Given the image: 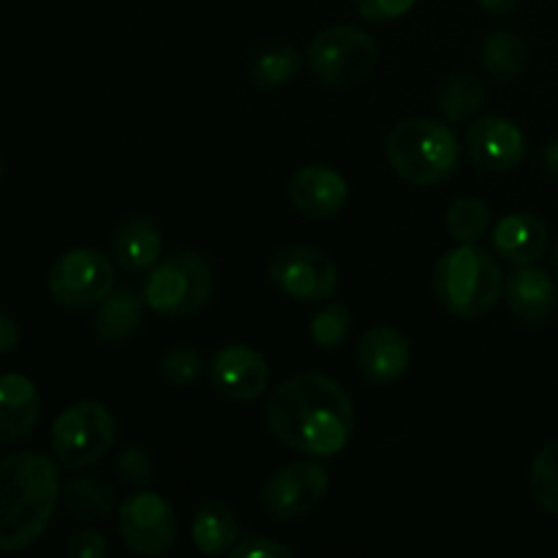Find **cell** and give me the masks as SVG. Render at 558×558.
<instances>
[{
    "label": "cell",
    "instance_id": "cell-1",
    "mask_svg": "<svg viewBox=\"0 0 558 558\" xmlns=\"http://www.w3.org/2000/svg\"><path fill=\"white\" fill-rule=\"evenodd\" d=\"M267 430L294 452L311 458H332L352 441L354 407L349 392L332 376H289L265 403Z\"/></svg>",
    "mask_w": 558,
    "mask_h": 558
},
{
    "label": "cell",
    "instance_id": "cell-2",
    "mask_svg": "<svg viewBox=\"0 0 558 558\" xmlns=\"http://www.w3.org/2000/svg\"><path fill=\"white\" fill-rule=\"evenodd\" d=\"M60 463L47 452L20 450L0 458V550L20 554L36 545L60 501Z\"/></svg>",
    "mask_w": 558,
    "mask_h": 558
},
{
    "label": "cell",
    "instance_id": "cell-3",
    "mask_svg": "<svg viewBox=\"0 0 558 558\" xmlns=\"http://www.w3.org/2000/svg\"><path fill=\"white\" fill-rule=\"evenodd\" d=\"M434 294L450 316L477 322L488 316L505 294V272L494 254L477 243H461L436 265Z\"/></svg>",
    "mask_w": 558,
    "mask_h": 558
},
{
    "label": "cell",
    "instance_id": "cell-4",
    "mask_svg": "<svg viewBox=\"0 0 558 558\" xmlns=\"http://www.w3.org/2000/svg\"><path fill=\"white\" fill-rule=\"evenodd\" d=\"M385 158L392 172L407 183L430 189L456 174L461 145L456 131L430 118L401 120L385 136Z\"/></svg>",
    "mask_w": 558,
    "mask_h": 558
},
{
    "label": "cell",
    "instance_id": "cell-5",
    "mask_svg": "<svg viewBox=\"0 0 558 558\" xmlns=\"http://www.w3.org/2000/svg\"><path fill=\"white\" fill-rule=\"evenodd\" d=\"M216 289V272L207 256L196 251H174L150 270L145 303L163 319H183L205 308Z\"/></svg>",
    "mask_w": 558,
    "mask_h": 558
},
{
    "label": "cell",
    "instance_id": "cell-6",
    "mask_svg": "<svg viewBox=\"0 0 558 558\" xmlns=\"http://www.w3.org/2000/svg\"><path fill=\"white\" fill-rule=\"evenodd\" d=\"M379 60V47L365 27L330 25L311 38L305 49V63L316 82L327 87H354L371 76Z\"/></svg>",
    "mask_w": 558,
    "mask_h": 558
},
{
    "label": "cell",
    "instance_id": "cell-7",
    "mask_svg": "<svg viewBox=\"0 0 558 558\" xmlns=\"http://www.w3.org/2000/svg\"><path fill=\"white\" fill-rule=\"evenodd\" d=\"M118 439L114 414L98 401H76L52 423L49 445L54 461L69 472H87L107 458Z\"/></svg>",
    "mask_w": 558,
    "mask_h": 558
},
{
    "label": "cell",
    "instance_id": "cell-8",
    "mask_svg": "<svg viewBox=\"0 0 558 558\" xmlns=\"http://www.w3.org/2000/svg\"><path fill=\"white\" fill-rule=\"evenodd\" d=\"M47 289L65 308H90L114 289V262L98 248H71L52 262Z\"/></svg>",
    "mask_w": 558,
    "mask_h": 558
},
{
    "label": "cell",
    "instance_id": "cell-9",
    "mask_svg": "<svg viewBox=\"0 0 558 558\" xmlns=\"http://www.w3.org/2000/svg\"><path fill=\"white\" fill-rule=\"evenodd\" d=\"M178 512L153 490H134L118 505V534L136 556H163L178 543Z\"/></svg>",
    "mask_w": 558,
    "mask_h": 558
},
{
    "label": "cell",
    "instance_id": "cell-10",
    "mask_svg": "<svg viewBox=\"0 0 558 558\" xmlns=\"http://www.w3.org/2000/svg\"><path fill=\"white\" fill-rule=\"evenodd\" d=\"M330 477L325 466L311 461L289 463L267 477L259 490V505L272 521H300L308 518L325 501Z\"/></svg>",
    "mask_w": 558,
    "mask_h": 558
},
{
    "label": "cell",
    "instance_id": "cell-11",
    "mask_svg": "<svg viewBox=\"0 0 558 558\" xmlns=\"http://www.w3.org/2000/svg\"><path fill=\"white\" fill-rule=\"evenodd\" d=\"M272 287L298 303H327L338 289V267L325 251L292 245L281 248L267 267Z\"/></svg>",
    "mask_w": 558,
    "mask_h": 558
},
{
    "label": "cell",
    "instance_id": "cell-12",
    "mask_svg": "<svg viewBox=\"0 0 558 558\" xmlns=\"http://www.w3.org/2000/svg\"><path fill=\"white\" fill-rule=\"evenodd\" d=\"M210 385L227 401L254 403L270 385V365L254 347L227 343L210 357Z\"/></svg>",
    "mask_w": 558,
    "mask_h": 558
},
{
    "label": "cell",
    "instance_id": "cell-13",
    "mask_svg": "<svg viewBox=\"0 0 558 558\" xmlns=\"http://www.w3.org/2000/svg\"><path fill=\"white\" fill-rule=\"evenodd\" d=\"M463 145H466L469 158L480 169L494 174L512 172L526 158V134L521 131V125L501 114L474 118L463 136Z\"/></svg>",
    "mask_w": 558,
    "mask_h": 558
},
{
    "label": "cell",
    "instance_id": "cell-14",
    "mask_svg": "<svg viewBox=\"0 0 558 558\" xmlns=\"http://www.w3.org/2000/svg\"><path fill=\"white\" fill-rule=\"evenodd\" d=\"M287 194L294 210L322 221L343 210L349 199V183L338 169L325 163H305L289 178Z\"/></svg>",
    "mask_w": 558,
    "mask_h": 558
},
{
    "label": "cell",
    "instance_id": "cell-15",
    "mask_svg": "<svg viewBox=\"0 0 558 558\" xmlns=\"http://www.w3.org/2000/svg\"><path fill=\"white\" fill-rule=\"evenodd\" d=\"M357 368L371 385H392L412 365V347L396 327L376 325L357 341Z\"/></svg>",
    "mask_w": 558,
    "mask_h": 558
},
{
    "label": "cell",
    "instance_id": "cell-16",
    "mask_svg": "<svg viewBox=\"0 0 558 558\" xmlns=\"http://www.w3.org/2000/svg\"><path fill=\"white\" fill-rule=\"evenodd\" d=\"M505 303L523 325H545L558 311V287L545 270L532 265L515 267L505 281Z\"/></svg>",
    "mask_w": 558,
    "mask_h": 558
},
{
    "label": "cell",
    "instance_id": "cell-17",
    "mask_svg": "<svg viewBox=\"0 0 558 558\" xmlns=\"http://www.w3.org/2000/svg\"><path fill=\"white\" fill-rule=\"evenodd\" d=\"M41 420V396L25 374H0V447L20 445Z\"/></svg>",
    "mask_w": 558,
    "mask_h": 558
},
{
    "label": "cell",
    "instance_id": "cell-18",
    "mask_svg": "<svg viewBox=\"0 0 558 558\" xmlns=\"http://www.w3.org/2000/svg\"><path fill=\"white\" fill-rule=\"evenodd\" d=\"M163 238L161 229L147 216H129L118 223L112 234L114 265L129 276L153 270L161 259Z\"/></svg>",
    "mask_w": 558,
    "mask_h": 558
},
{
    "label": "cell",
    "instance_id": "cell-19",
    "mask_svg": "<svg viewBox=\"0 0 558 558\" xmlns=\"http://www.w3.org/2000/svg\"><path fill=\"white\" fill-rule=\"evenodd\" d=\"M494 251L515 267L534 265L548 251V223L534 213H510L494 227Z\"/></svg>",
    "mask_w": 558,
    "mask_h": 558
},
{
    "label": "cell",
    "instance_id": "cell-20",
    "mask_svg": "<svg viewBox=\"0 0 558 558\" xmlns=\"http://www.w3.org/2000/svg\"><path fill=\"white\" fill-rule=\"evenodd\" d=\"M145 294L136 289H112L107 298L98 303L93 314V330L107 343H125L140 332L145 322Z\"/></svg>",
    "mask_w": 558,
    "mask_h": 558
},
{
    "label": "cell",
    "instance_id": "cell-21",
    "mask_svg": "<svg viewBox=\"0 0 558 558\" xmlns=\"http://www.w3.org/2000/svg\"><path fill=\"white\" fill-rule=\"evenodd\" d=\"M191 543L205 556L232 554L240 543V521L232 507L218 499L205 501L191 521Z\"/></svg>",
    "mask_w": 558,
    "mask_h": 558
},
{
    "label": "cell",
    "instance_id": "cell-22",
    "mask_svg": "<svg viewBox=\"0 0 558 558\" xmlns=\"http://www.w3.org/2000/svg\"><path fill=\"white\" fill-rule=\"evenodd\" d=\"M60 501H63L65 512L76 521L101 523L114 512L118 496H114L112 483H107V480L96 477V474H76V477L63 483Z\"/></svg>",
    "mask_w": 558,
    "mask_h": 558
},
{
    "label": "cell",
    "instance_id": "cell-23",
    "mask_svg": "<svg viewBox=\"0 0 558 558\" xmlns=\"http://www.w3.org/2000/svg\"><path fill=\"white\" fill-rule=\"evenodd\" d=\"M480 63L496 82H515L526 71V38L515 31H494L480 47Z\"/></svg>",
    "mask_w": 558,
    "mask_h": 558
},
{
    "label": "cell",
    "instance_id": "cell-24",
    "mask_svg": "<svg viewBox=\"0 0 558 558\" xmlns=\"http://www.w3.org/2000/svg\"><path fill=\"white\" fill-rule=\"evenodd\" d=\"M303 54L294 44L270 41L256 49L248 60V76L256 87H283L298 76Z\"/></svg>",
    "mask_w": 558,
    "mask_h": 558
},
{
    "label": "cell",
    "instance_id": "cell-25",
    "mask_svg": "<svg viewBox=\"0 0 558 558\" xmlns=\"http://www.w3.org/2000/svg\"><path fill=\"white\" fill-rule=\"evenodd\" d=\"M485 98L483 80L474 74H456L439 87V112L445 114L447 123H466L480 112Z\"/></svg>",
    "mask_w": 558,
    "mask_h": 558
},
{
    "label": "cell",
    "instance_id": "cell-26",
    "mask_svg": "<svg viewBox=\"0 0 558 558\" xmlns=\"http://www.w3.org/2000/svg\"><path fill=\"white\" fill-rule=\"evenodd\" d=\"M447 232L456 243H477L480 238L490 232L494 227V218H490L488 205L477 196H458L447 207Z\"/></svg>",
    "mask_w": 558,
    "mask_h": 558
},
{
    "label": "cell",
    "instance_id": "cell-27",
    "mask_svg": "<svg viewBox=\"0 0 558 558\" xmlns=\"http://www.w3.org/2000/svg\"><path fill=\"white\" fill-rule=\"evenodd\" d=\"M529 490L548 515L558 518V439L548 441L534 456L532 469H529Z\"/></svg>",
    "mask_w": 558,
    "mask_h": 558
},
{
    "label": "cell",
    "instance_id": "cell-28",
    "mask_svg": "<svg viewBox=\"0 0 558 558\" xmlns=\"http://www.w3.org/2000/svg\"><path fill=\"white\" fill-rule=\"evenodd\" d=\"M349 327H352V316L343 303H325L316 316L311 319V341L316 343V349H338L343 343V338L349 336Z\"/></svg>",
    "mask_w": 558,
    "mask_h": 558
},
{
    "label": "cell",
    "instance_id": "cell-29",
    "mask_svg": "<svg viewBox=\"0 0 558 558\" xmlns=\"http://www.w3.org/2000/svg\"><path fill=\"white\" fill-rule=\"evenodd\" d=\"M161 376L172 387H189L202 376V357L194 347H169L161 354Z\"/></svg>",
    "mask_w": 558,
    "mask_h": 558
},
{
    "label": "cell",
    "instance_id": "cell-30",
    "mask_svg": "<svg viewBox=\"0 0 558 558\" xmlns=\"http://www.w3.org/2000/svg\"><path fill=\"white\" fill-rule=\"evenodd\" d=\"M114 472H118V477L123 480L125 485L140 488V485L150 483L153 458L147 456V450H142L140 445H131L118 456V461H114Z\"/></svg>",
    "mask_w": 558,
    "mask_h": 558
},
{
    "label": "cell",
    "instance_id": "cell-31",
    "mask_svg": "<svg viewBox=\"0 0 558 558\" xmlns=\"http://www.w3.org/2000/svg\"><path fill=\"white\" fill-rule=\"evenodd\" d=\"M417 0H354V9L368 22H392L407 16Z\"/></svg>",
    "mask_w": 558,
    "mask_h": 558
},
{
    "label": "cell",
    "instance_id": "cell-32",
    "mask_svg": "<svg viewBox=\"0 0 558 558\" xmlns=\"http://www.w3.org/2000/svg\"><path fill=\"white\" fill-rule=\"evenodd\" d=\"M232 558H294V548L272 537H248L232 548Z\"/></svg>",
    "mask_w": 558,
    "mask_h": 558
},
{
    "label": "cell",
    "instance_id": "cell-33",
    "mask_svg": "<svg viewBox=\"0 0 558 558\" xmlns=\"http://www.w3.org/2000/svg\"><path fill=\"white\" fill-rule=\"evenodd\" d=\"M65 554L71 558H104L109 554V539L104 537L101 532L85 529V532H76L74 537L69 539Z\"/></svg>",
    "mask_w": 558,
    "mask_h": 558
},
{
    "label": "cell",
    "instance_id": "cell-34",
    "mask_svg": "<svg viewBox=\"0 0 558 558\" xmlns=\"http://www.w3.org/2000/svg\"><path fill=\"white\" fill-rule=\"evenodd\" d=\"M20 347V325L14 322V316L0 311V357Z\"/></svg>",
    "mask_w": 558,
    "mask_h": 558
},
{
    "label": "cell",
    "instance_id": "cell-35",
    "mask_svg": "<svg viewBox=\"0 0 558 558\" xmlns=\"http://www.w3.org/2000/svg\"><path fill=\"white\" fill-rule=\"evenodd\" d=\"M539 163H543V172L548 174L550 180H558V140H550L548 145H545Z\"/></svg>",
    "mask_w": 558,
    "mask_h": 558
},
{
    "label": "cell",
    "instance_id": "cell-36",
    "mask_svg": "<svg viewBox=\"0 0 558 558\" xmlns=\"http://www.w3.org/2000/svg\"><path fill=\"white\" fill-rule=\"evenodd\" d=\"M477 3L483 5L485 14L507 16V14H512V11H515L523 0H477Z\"/></svg>",
    "mask_w": 558,
    "mask_h": 558
},
{
    "label": "cell",
    "instance_id": "cell-37",
    "mask_svg": "<svg viewBox=\"0 0 558 558\" xmlns=\"http://www.w3.org/2000/svg\"><path fill=\"white\" fill-rule=\"evenodd\" d=\"M554 272L558 276V240H556V245H554Z\"/></svg>",
    "mask_w": 558,
    "mask_h": 558
},
{
    "label": "cell",
    "instance_id": "cell-38",
    "mask_svg": "<svg viewBox=\"0 0 558 558\" xmlns=\"http://www.w3.org/2000/svg\"><path fill=\"white\" fill-rule=\"evenodd\" d=\"M0 183H3V161H0Z\"/></svg>",
    "mask_w": 558,
    "mask_h": 558
}]
</instances>
